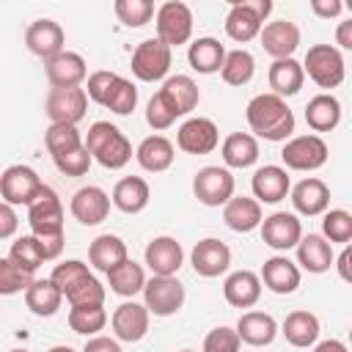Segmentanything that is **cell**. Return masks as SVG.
<instances>
[{
	"instance_id": "obj_15",
	"label": "cell",
	"mask_w": 352,
	"mask_h": 352,
	"mask_svg": "<svg viewBox=\"0 0 352 352\" xmlns=\"http://www.w3.org/2000/svg\"><path fill=\"white\" fill-rule=\"evenodd\" d=\"M25 44L36 58H41L47 63L50 58L63 52L66 33L55 19H33L28 25V30H25Z\"/></svg>"
},
{
	"instance_id": "obj_12",
	"label": "cell",
	"mask_w": 352,
	"mask_h": 352,
	"mask_svg": "<svg viewBox=\"0 0 352 352\" xmlns=\"http://www.w3.org/2000/svg\"><path fill=\"white\" fill-rule=\"evenodd\" d=\"M88 96L85 88H52L44 102V113L50 124H69L77 126V121L85 118Z\"/></svg>"
},
{
	"instance_id": "obj_7",
	"label": "cell",
	"mask_w": 352,
	"mask_h": 352,
	"mask_svg": "<svg viewBox=\"0 0 352 352\" xmlns=\"http://www.w3.org/2000/svg\"><path fill=\"white\" fill-rule=\"evenodd\" d=\"M154 25H157V38L173 50L179 44L190 41V36H192V11L182 0H168L154 11Z\"/></svg>"
},
{
	"instance_id": "obj_48",
	"label": "cell",
	"mask_w": 352,
	"mask_h": 352,
	"mask_svg": "<svg viewBox=\"0 0 352 352\" xmlns=\"http://www.w3.org/2000/svg\"><path fill=\"white\" fill-rule=\"evenodd\" d=\"M30 283H33V275H30V272H22L8 256L0 258V297L19 294V292H25Z\"/></svg>"
},
{
	"instance_id": "obj_22",
	"label": "cell",
	"mask_w": 352,
	"mask_h": 352,
	"mask_svg": "<svg viewBox=\"0 0 352 352\" xmlns=\"http://www.w3.org/2000/svg\"><path fill=\"white\" fill-rule=\"evenodd\" d=\"M258 38L267 55H272L275 60H283V58H292L294 50L300 47V28L289 19H275L261 28Z\"/></svg>"
},
{
	"instance_id": "obj_11",
	"label": "cell",
	"mask_w": 352,
	"mask_h": 352,
	"mask_svg": "<svg viewBox=\"0 0 352 352\" xmlns=\"http://www.w3.org/2000/svg\"><path fill=\"white\" fill-rule=\"evenodd\" d=\"M280 160L289 170H316L327 162V143L319 135L289 138L280 148Z\"/></svg>"
},
{
	"instance_id": "obj_5",
	"label": "cell",
	"mask_w": 352,
	"mask_h": 352,
	"mask_svg": "<svg viewBox=\"0 0 352 352\" xmlns=\"http://www.w3.org/2000/svg\"><path fill=\"white\" fill-rule=\"evenodd\" d=\"M302 74H308L324 91L338 88L344 82V77H346V63H344L341 50H336L333 44H314V47H308L305 60H302Z\"/></svg>"
},
{
	"instance_id": "obj_38",
	"label": "cell",
	"mask_w": 352,
	"mask_h": 352,
	"mask_svg": "<svg viewBox=\"0 0 352 352\" xmlns=\"http://www.w3.org/2000/svg\"><path fill=\"white\" fill-rule=\"evenodd\" d=\"M25 305L36 316H55L63 305V294L50 278H44V280L33 278V283L25 289Z\"/></svg>"
},
{
	"instance_id": "obj_58",
	"label": "cell",
	"mask_w": 352,
	"mask_h": 352,
	"mask_svg": "<svg viewBox=\"0 0 352 352\" xmlns=\"http://www.w3.org/2000/svg\"><path fill=\"white\" fill-rule=\"evenodd\" d=\"M314 352H349V349H346L344 341H338V338H327V341H319V344L314 346Z\"/></svg>"
},
{
	"instance_id": "obj_1",
	"label": "cell",
	"mask_w": 352,
	"mask_h": 352,
	"mask_svg": "<svg viewBox=\"0 0 352 352\" xmlns=\"http://www.w3.org/2000/svg\"><path fill=\"white\" fill-rule=\"evenodd\" d=\"M245 118L250 124L253 138H264L272 143L289 140L294 132V113L286 104V99L275 96V94H258L248 102L245 107Z\"/></svg>"
},
{
	"instance_id": "obj_29",
	"label": "cell",
	"mask_w": 352,
	"mask_h": 352,
	"mask_svg": "<svg viewBox=\"0 0 352 352\" xmlns=\"http://www.w3.org/2000/svg\"><path fill=\"white\" fill-rule=\"evenodd\" d=\"M236 336L242 344L250 346H270L278 336V322L264 311H245L236 322Z\"/></svg>"
},
{
	"instance_id": "obj_44",
	"label": "cell",
	"mask_w": 352,
	"mask_h": 352,
	"mask_svg": "<svg viewBox=\"0 0 352 352\" xmlns=\"http://www.w3.org/2000/svg\"><path fill=\"white\" fill-rule=\"evenodd\" d=\"M44 146L52 157H60L72 148H80L82 146V138L77 132V126H69V124H50L47 132H44Z\"/></svg>"
},
{
	"instance_id": "obj_46",
	"label": "cell",
	"mask_w": 352,
	"mask_h": 352,
	"mask_svg": "<svg viewBox=\"0 0 352 352\" xmlns=\"http://www.w3.org/2000/svg\"><path fill=\"white\" fill-rule=\"evenodd\" d=\"M107 324V311L104 305L96 308H72L69 311V327L80 336H96Z\"/></svg>"
},
{
	"instance_id": "obj_14",
	"label": "cell",
	"mask_w": 352,
	"mask_h": 352,
	"mask_svg": "<svg viewBox=\"0 0 352 352\" xmlns=\"http://www.w3.org/2000/svg\"><path fill=\"white\" fill-rule=\"evenodd\" d=\"M220 143V129L212 118L195 116L176 129V146L184 154H212Z\"/></svg>"
},
{
	"instance_id": "obj_55",
	"label": "cell",
	"mask_w": 352,
	"mask_h": 352,
	"mask_svg": "<svg viewBox=\"0 0 352 352\" xmlns=\"http://www.w3.org/2000/svg\"><path fill=\"white\" fill-rule=\"evenodd\" d=\"M82 352H121V344L107 336H91L82 346Z\"/></svg>"
},
{
	"instance_id": "obj_56",
	"label": "cell",
	"mask_w": 352,
	"mask_h": 352,
	"mask_svg": "<svg viewBox=\"0 0 352 352\" xmlns=\"http://www.w3.org/2000/svg\"><path fill=\"white\" fill-rule=\"evenodd\" d=\"M336 44H338L341 50H352V19L338 22V28H336ZM338 47H336V50H338Z\"/></svg>"
},
{
	"instance_id": "obj_17",
	"label": "cell",
	"mask_w": 352,
	"mask_h": 352,
	"mask_svg": "<svg viewBox=\"0 0 352 352\" xmlns=\"http://www.w3.org/2000/svg\"><path fill=\"white\" fill-rule=\"evenodd\" d=\"M148 316L151 314L146 311L143 302H135V300L121 302L110 316V327H113L116 341H126V344L140 341L148 333Z\"/></svg>"
},
{
	"instance_id": "obj_54",
	"label": "cell",
	"mask_w": 352,
	"mask_h": 352,
	"mask_svg": "<svg viewBox=\"0 0 352 352\" xmlns=\"http://www.w3.org/2000/svg\"><path fill=\"white\" fill-rule=\"evenodd\" d=\"M311 11L322 19H333L344 11V3L341 0H311Z\"/></svg>"
},
{
	"instance_id": "obj_60",
	"label": "cell",
	"mask_w": 352,
	"mask_h": 352,
	"mask_svg": "<svg viewBox=\"0 0 352 352\" xmlns=\"http://www.w3.org/2000/svg\"><path fill=\"white\" fill-rule=\"evenodd\" d=\"M8 352H30V349H8Z\"/></svg>"
},
{
	"instance_id": "obj_57",
	"label": "cell",
	"mask_w": 352,
	"mask_h": 352,
	"mask_svg": "<svg viewBox=\"0 0 352 352\" xmlns=\"http://www.w3.org/2000/svg\"><path fill=\"white\" fill-rule=\"evenodd\" d=\"M336 261V267H338V275H341V280H352V272H349V261H352V248L349 245H344V250H341V256L338 258H333Z\"/></svg>"
},
{
	"instance_id": "obj_43",
	"label": "cell",
	"mask_w": 352,
	"mask_h": 352,
	"mask_svg": "<svg viewBox=\"0 0 352 352\" xmlns=\"http://www.w3.org/2000/svg\"><path fill=\"white\" fill-rule=\"evenodd\" d=\"M102 107H107L116 116H129L138 107V88H135V82L118 74V80L113 82V88H110V94H107Z\"/></svg>"
},
{
	"instance_id": "obj_53",
	"label": "cell",
	"mask_w": 352,
	"mask_h": 352,
	"mask_svg": "<svg viewBox=\"0 0 352 352\" xmlns=\"http://www.w3.org/2000/svg\"><path fill=\"white\" fill-rule=\"evenodd\" d=\"M16 228H19V217H16L14 206H8V204H3V201H0V239L14 236V234H16Z\"/></svg>"
},
{
	"instance_id": "obj_40",
	"label": "cell",
	"mask_w": 352,
	"mask_h": 352,
	"mask_svg": "<svg viewBox=\"0 0 352 352\" xmlns=\"http://www.w3.org/2000/svg\"><path fill=\"white\" fill-rule=\"evenodd\" d=\"M107 283H110V292L113 294H118V297H135L146 286V272H143V267L138 261L124 258L118 267H113L107 272Z\"/></svg>"
},
{
	"instance_id": "obj_10",
	"label": "cell",
	"mask_w": 352,
	"mask_h": 352,
	"mask_svg": "<svg viewBox=\"0 0 352 352\" xmlns=\"http://www.w3.org/2000/svg\"><path fill=\"white\" fill-rule=\"evenodd\" d=\"M41 187L44 182L30 165H8L0 173V198L8 206H28Z\"/></svg>"
},
{
	"instance_id": "obj_37",
	"label": "cell",
	"mask_w": 352,
	"mask_h": 352,
	"mask_svg": "<svg viewBox=\"0 0 352 352\" xmlns=\"http://www.w3.org/2000/svg\"><path fill=\"white\" fill-rule=\"evenodd\" d=\"M305 121L314 132H333L341 121V102L333 94H316L305 104Z\"/></svg>"
},
{
	"instance_id": "obj_19",
	"label": "cell",
	"mask_w": 352,
	"mask_h": 352,
	"mask_svg": "<svg viewBox=\"0 0 352 352\" xmlns=\"http://www.w3.org/2000/svg\"><path fill=\"white\" fill-rule=\"evenodd\" d=\"M302 236V226L292 212H272L261 220V239L272 250H292Z\"/></svg>"
},
{
	"instance_id": "obj_30",
	"label": "cell",
	"mask_w": 352,
	"mask_h": 352,
	"mask_svg": "<svg viewBox=\"0 0 352 352\" xmlns=\"http://www.w3.org/2000/svg\"><path fill=\"white\" fill-rule=\"evenodd\" d=\"M148 198H151V190H148V182L140 179V176H124L116 182L113 187V195H110V204L116 209H121L124 214H138L148 206Z\"/></svg>"
},
{
	"instance_id": "obj_49",
	"label": "cell",
	"mask_w": 352,
	"mask_h": 352,
	"mask_svg": "<svg viewBox=\"0 0 352 352\" xmlns=\"http://www.w3.org/2000/svg\"><path fill=\"white\" fill-rule=\"evenodd\" d=\"M52 162H55V168H58L63 176H85L94 160H91V154L85 151V146H80V148H72V151H66V154H60V157H52Z\"/></svg>"
},
{
	"instance_id": "obj_3",
	"label": "cell",
	"mask_w": 352,
	"mask_h": 352,
	"mask_svg": "<svg viewBox=\"0 0 352 352\" xmlns=\"http://www.w3.org/2000/svg\"><path fill=\"white\" fill-rule=\"evenodd\" d=\"M82 146L91 154V160H96L107 170H118V168H124L132 160V143L110 121L91 124L88 132H85V143Z\"/></svg>"
},
{
	"instance_id": "obj_24",
	"label": "cell",
	"mask_w": 352,
	"mask_h": 352,
	"mask_svg": "<svg viewBox=\"0 0 352 352\" xmlns=\"http://www.w3.org/2000/svg\"><path fill=\"white\" fill-rule=\"evenodd\" d=\"M289 192H292V206H294L297 214L316 217V214H324L327 206H330V187L316 176H308V179L297 182Z\"/></svg>"
},
{
	"instance_id": "obj_28",
	"label": "cell",
	"mask_w": 352,
	"mask_h": 352,
	"mask_svg": "<svg viewBox=\"0 0 352 352\" xmlns=\"http://www.w3.org/2000/svg\"><path fill=\"white\" fill-rule=\"evenodd\" d=\"M223 297L234 308H253L261 297V280L253 270H236L223 283Z\"/></svg>"
},
{
	"instance_id": "obj_8",
	"label": "cell",
	"mask_w": 352,
	"mask_h": 352,
	"mask_svg": "<svg viewBox=\"0 0 352 352\" xmlns=\"http://www.w3.org/2000/svg\"><path fill=\"white\" fill-rule=\"evenodd\" d=\"M170 63H173V50L168 44H162L157 36L140 41L132 52V74L143 82L162 80L170 72Z\"/></svg>"
},
{
	"instance_id": "obj_51",
	"label": "cell",
	"mask_w": 352,
	"mask_h": 352,
	"mask_svg": "<svg viewBox=\"0 0 352 352\" xmlns=\"http://www.w3.org/2000/svg\"><path fill=\"white\" fill-rule=\"evenodd\" d=\"M116 80H118L116 72H107V69L91 72L88 74V85H85V96L94 99L96 104H104V99H107V94H110V88H113Z\"/></svg>"
},
{
	"instance_id": "obj_16",
	"label": "cell",
	"mask_w": 352,
	"mask_h": 352,
	"mask_svg": "<svg viewBox=\"0 0 352 352\" xmlns=\"http://www.w3.org/2000/svg\"><path fill=\"white\" fill-rule=\"evenodd\" d=\"M190 264H192L195 275L217 278L231 267V248L214 236H206V239L195 242V248L190 253Z\"/></svg>"
},
{
	"instance_id": "obj_23",
	"label": "cell",
	"mask_w": 352,
	"mask_h": 352,
	"mask_svg": "<svg viewBox=\"0 0 352 352\" xmlns=\"http://www.w3.org/2000/svg\"><path fill=\"white\" fill-rule=\"evenodd\" d=\"M143 258H146V264H148V270L154 272V275H176L179 270H182V264H184V250H182V245L173 239V236H168V234H162V236H154L148 245H146V253H143Z\"/></svg>"
},
{
	"instance_id": "obj_36",
	"label": "cell",
	"mask_w": 352,
	"mask_h": 352,
	"mask_svg": "<svg viewBox=\"0 0 352 352\" xmlns=\"http://www.w3.org/2000/svg\"><path fill=\"white\" fill-rule=\"evenodd\" d=\"M223 162L226 168H250L256 165L258 160V140L250 135V132H231L226 140H223Z\"/></svg>"
},
{
	"instance_id": "obj_50",
	"label": "cell",
	"mask_w": 352,
	"mask_h": 352,
	"mask_svg": "<svg viewBox=\"0 0 352 352\" xmlns=\"http://www.w3.org/2000/svg\"><path fill=\"white\" fill-rule=\"evenodd\" d=\"M239 346H242V341H239L236 330L220 324V327H214V330L206 333L201 352H239Z\"/></svg>"
},
{
	"instance_id": "obj_31",
	"label": "cell",
	"mask_w": 352,
	"mask_h": 352,
	"mask_svg": "<svg viewBox=\"0 0 352 352\" xmlns=\"http://www.w3.org/2000/svg\"><path fill=\"white\" fill-rule=\"evenodd\" d=\"M333 245L322 236V234H308V236H300L297 242V264L314 275H322L333 267Z\"/></svg>"
},
{
	"instance_id": "obj_27",
	"label": "cell",
	"mask_w": 352,
	"mask_h": 352,
	"mask_svg": "<svg viewBox=\"0 0 352 352\" xmlns=\"http://www.w3.org/2000/svg\"><path fill=\"white\" fill-rule=\"evenodd\" d=\"M223 220L231 231L236 234H248L253 228L261 226V204L256 198H248V195H231L226 204H223Z\"/></svg>"
},
{
	"instance_id": "obj_45",
	"label": "cell",
	"mask_w": 352,
	"mask_h": 352,
	"mask_svg": "<svg viewBox=\"0 0 352 352\" xmlns=\"http://www.w3.org/2000/svg\"><path fill=\"white\" fill-rule=\"evenodd\" d=\"M113 11L124 28H143L154 16V3L151 0H116Z\"/></svg>"
},
{
	"instance_id": "obj_9",
	"label": "cell",
	"mask_w": 352,
	"mask_h": 352,
	"mask_svg": "<svg viewBox=\"0 0 352 352\" xmlns=\"http://www.w3.org/2000/svg\"><path fill=\"white\" fill-rule=\"evenodd\" d=\"M184 286L176 280V275H154L143 286V305L154 316H173L184 305Z\"/></svg>"
},
{
	"instance_id": "obj_13",
	"label": "cell",
	"mask_w": 352,
	"mask_h": 352,
	"mask_svg": "<svg viewBox=\"0 0 352 352\" xmlns=\"http://www.w3.org/2000/svg\"><path fill=\"white\" fill-rule=\"evenodd\" d=\"M192 192L204 206H223L234 195V176L228 168L206 165L192 176Z\"/></svg>"
},
{
	"instance_id": "obj_21",
	"label": "cell",
	"mask_w": 352,
	"mask_h": 352,
	"mask_svg": "<svg viewBox=\"0 0 352 352\" xmlns=\"http://www.w3.org/2000/svg\"><path fill=\"white\" fill-rule=\"evenodd\" d=\"M69 209H72L74 220H80L82 226H99L110 214V195L102 187L88 184V187H80L72 195Z\"/></svg>"
},
{
	"instance_id": "obj_41",
	"label": "cell",
	"mask_w": 352,
	"mask_h": 352,
	"mask_svg": "<svg viewBox=\"0 0 352 352\" xmlns=\"http://www.w3.org/2000/svg\"><path fill=\"white\" fill-rule=\"evenodd\" d=\"M253 74H256V58L248 50H231V52H226L223 66H220L223 82H228V85H248L253 80Z\"/></svg>"
},
{
	"instance_id": "obj_52",
	"label": "cell",
	"mask_w": 352,
	"mask_h": 352,
	"mask_svg": "<svg viewBox=\"0 0 352 352\" xmlns=\"http://www.w3.org/2000/svg\"><path fill=\"white\" fill-rule=\"evenodd\" d=\"M146 121H148V126H151L154 132H162V129H168V126L176 121V116L165 107V102L160 99V94H154V96L148 99V104H146Z\"/></svg>"
},
{
	"instance_id": "obj_39",
	"label": "cell",
	"mask_w": 352,
	"mask_h": 352,
	"mask_svg": "<svg viewBox=\"0 0 352 352\" xmlns=\"http://www.w3.org/2000/svg\"><path fill=\"white\" fill-rule=\"evenodd\" d=\"M223 58H226V47L217 38H212V36L195 38L190 44V50H187V60H190V66L198 74H214V72H220Z\"/></svg>"
},
{
	"instance_id": "obj_42",
	"label": "cell",
	"mask_w": 352,
	"mask_h": 352,
	"mask_svg": "<svg viewBox=\"0 0 352 352\" xmlns=\"http://www.w3.org/2000/svg\"><path fill=\"white\" fill-rule=\"evenodd\" d=\"M8 258L22 270V272H36L41 264H44V253H41V245H38V239L33 236V234H28V236H19L14 245H11V250H8Z\"/></svg>"
},
{
	"instance_id": "obj_32",
	"label": "cell",
	"mask_w": 352,
	"mask_h": 352,
	"mask_svg": "<svg viewBox=\"0 0 352 352\" xmlns=\"http://www.w3.org/2000/svg\"><path fill=\"white\" fill-rule=\"evenodd\" d=\"M173 157H176V148L168 138L162 135H148L140 140V146L135 148V160L143 170L148 173H162L173 165Z\"/></svg>"
},
{
	"instance_id": "obj_59",
	"label": "cell",
	"mask_w": 352,
	"mask_h": 352,
	"mask_svg": "<svg viewBox=\"0 0 352 352\" xmlns=\"http://www.w3.org/2000/svg\"><path fill=\"white\" fill-rule=\"evenodd\" d=\"M47 352H74L72 346H63V344H58V346H52V349H47Z\"/></svg>"
},
{
	"instance_id": "obj_47",
	"label": "cell",
	"mask_w": 352,
	"mask_h": 352,
	"mask_svg": "<svg viewBox=\"0 0 352 352\" xmlns=\"http://www.w3.org/2000/svg\"><path fill=\"white\" fill-rule=\"evenodd\" d=\"M322 236L333 245H349L352 239V214L346 209H330L324 212V220H322Z\"/></svg>"
},
{
	"instance_id": "obj_35",
	"label": "cell",
	"mask_w": 352,
	"mask_h": 352,
	"mask_svg": "<svg viewBox=\"0 0 352 352\" xmlns=\"http://www.w3.org/2000/svg\"><path fill=\"white\" fill-rule=\"evenodd\" d=\"M124 258H129L126 253V242L116 234H99L91 245H88V261L91 267H96L99 272H110L113 267H118Z\"/></svg>"
},
{
	"instance_id": "obj_34",
	"label": "cell",
	"mask_w": 352,
	"mask_h": 352,
	"mask_svg": "<svg viewBox=\"0 0 352 352\" xmlns=\"http://www.w3.org/2000/svg\"><path fill=\"white\" fill-rule=\"evenodd\" d=\"M267 80H270V88H272L270 94H275V96H280V99L294 96V94H300V88H302V82H305L302 63H300V60H294V58L272 60Z\"/></svg>"
},
{
	"instance_id": "obj_61",
	"label": "cell",
	"mask_w": 352,
	"mask_h": 352,
	"mask_svg": "<svg viewBox=\"0 0 352 352\" xmlns=\"http://www.w3.org/2000/svg\"><path fill=\"white\" fill-rule=\"evenodd\" d=\"M179 352H192V349H179Z\"/></svg>"
},
{
	"instance_id": "obj_26",
	"label": "cell",
	"mask_w": 352,
	"mask_h": 352,
	"mask_svg": "<svg viewBox=\"0 0 352 352\" xmlns=\"http://www.w3.org/2000/svg\"><path fill=\"white\" fill-rule=\"evenodd\" d=\"M258 280L272 294H292L300 286V267L294 261H289L286 256H272L264 261Z\"/></svg>"
},
{
	"instance_id": "obj_33",
	"label": "cell",
	"mask_w": 352,
	"mask_h": 352,
	"mask_svg": "<svg viewBox=\"0 0 352 352\" xmlns=\"http://www.w3.org/2000/svg\"><path fill=\"white\" fill-rule=\"evenodd\" d=\"M319 330H322V327H319V316L311 314V311H302V308L286 314V319H283V324H280V333H283L286 341H289L292 346H297V349L314 346L316 338H319Z\"/></svg>"
},
{
	"instance_id": "obj_6",
	"label": "cell",
	"mask_w": 352,
	"mask_h": 352,
	"mask_svg": "<svg viewBox=\"0 0 352 352\" xmlns=\"http://www.w3.org/2000/svg\"><path fill=\"white\" fill-rule=\"evenodd\" d=\"M272 3L270 0H236L231 3L228 14H226V33L228 38L245 44L250 38H256L264 28V19L270 16Z\"/></svg>"
},
{
	"instance_id": "obj_18",
	"label": "cell",
	"mask_w": 352,
	"mask_h": 352,
	"mask_svg": "<svg viewBox=\"0 0 352 352\" xmlns=\"http://www.w3.org/2000/svg\"><path fill=\"white\" fill-rule=\"evenodd\" d=\"M160 99L165 102V107L179 118V116H187L198 107L201 102V91H198V82L187 74H173L162 82V88L157 91Z\"/></svg>"
},
{
	"instance_id": "obj_2",
	"label": "cell",
	"mask_w": 352,
	"mask_h": 352,
	"mask_svg": "<svg viewBox=\"0 0 352 352\" xmlns=\"http://www.w3.org/2000/svg\"><path fill=\"white\" fill-rule=\"evenodd\" d=\"M50 280L60 289L63 300L72 308H96V305H104V286L91 275L88 264H82L80 258H66V261L55 264Z\"/></svg>"
},
{
	"instance_id": "obj_4",
	"label": "cell",
	"mask_w": 352,
	"mask_h": 352,
	"mask_svg": "<svg viewBox=\"0 0 352 352\" xmlns=\"http://www.w3.org/2000/svg\"><path fill=\"white\" fill-rule=\"evenodd\" d=\"M28 226L36 239H55L63 234V204L52 187H41L38 195L28 204Z\"/></svg>"
},
{
	"instance_id": "obj_25",
	"label": "cell",
	"mask_w": 352,
	"mask_h": 352,
	"mask_svg": "<svg viewBox=\"0 0 352 352\" xmlns=\"http://www.w3.org/2000/svg\"><path fill=\"white\" fill-rule=\"evenodd\" d=\"M250 187H253V195L258 204H278L289 195L292 190V182H289V173L286 168L280 165H264L253 173L250 179Z\"/></svg>"
},
{
	"instance_id": "obj_20",
	"label": "cell",
	"mask_w": 352,
	"mask_h": 352,
	"mask_svg": "<svg viewBox=\"0 0 352 352\" xmlns=\"http://www.w3.org/2000/svg\"><path fill=\"white\" fill-rule=\"evenodd\" d=\"M44 72H47V80L52 88H80L82 80L88 77L85 58L80 52H69V50L50 58L44 63Z\"/></svg>"
}]
</instances>
